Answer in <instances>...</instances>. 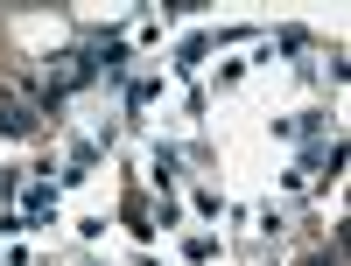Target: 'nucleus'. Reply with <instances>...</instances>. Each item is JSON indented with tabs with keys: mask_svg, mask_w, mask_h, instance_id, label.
<instances>
[{
	"mask_svg": "<svg viewBox=\"0 0 351 266\" xmlns=\"http://www.w3.org/2000/svg\"><path fill=\"white\" fill-rule=\"evenodd\" d=\"M309 266H344V252L330 245V252H309Z\"/></svg>",
	"mask_w": 351,
	"mask_h": 266,
	"instance_id": "7ed1b4c3",
	"label": "nucleus"
},
{
	"mask_svg": "<svg viewBox=\"0 0 351 266\" xmlns=\"http://www.w3.org/2000/svg\"><path fill=\"white\" fill-rule=\"evenodd\" d=\"M43 120V98H14V92H0V133H36Z\"/></svg>",
	"mask_w": 351,
	"mask_h": 266,
	"instance_id": "f257e3e1",
	"label": "nucleus"
},
{
	"mask_svg": "<svg viewBox=\"0 0 351 266\" xmlns=\"http://www.w3.org/2000/svg\"><path fill=\"white\" fill-rule=\"evenodd\" d=\"M155 183H162V189L176 183V147H162V155H155Z\"/></svg>",
	"mask_w": 351,
	"mask_h": 266,
	"instance_id": "f03ea898",
	"label": "nucleus"
}]
</instances>
